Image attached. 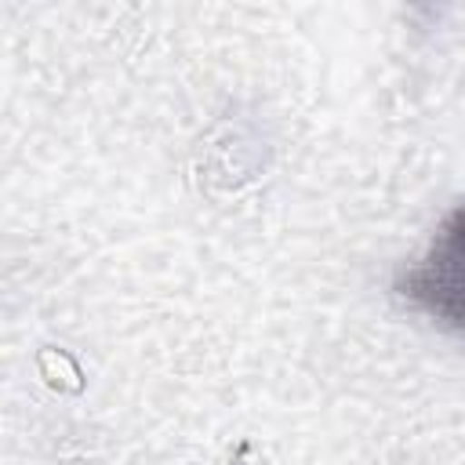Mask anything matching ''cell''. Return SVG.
<instances>
[{
  "label": "cell",
  "mask_w": 465,
  "mask_h": 465,
  "mask_svg": "<svg viewBox=\"0 0 465 465\" xmlns=\"http://www.w3.org/2000/svg\"><path fill=\"white\" fill-rule=\"evenodd\" d=\"M400 291L432 320L465 327V203L450 211L425 254L403 272Z\"/></svg>",
  "instance_id": "1"
}]
</instances>
